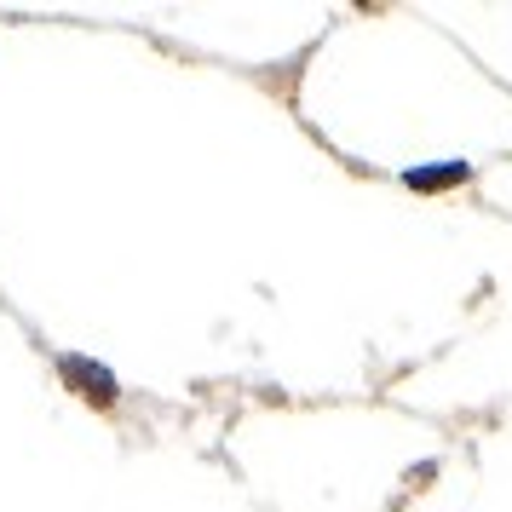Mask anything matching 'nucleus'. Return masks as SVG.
Instances as JSON below:
<instances>
[{"instance_id": "obj_1", "label": "nucleus", "mask_w": 512, "mask_h": 512, "mask_svg": "<svg viewBox=\"0 0 512 512\" xmlns=\"http://www.w3.org/2000/svg\"><path fill=\"white\" fill-rule=\"evenodd\" d=\"M58 369H64V380H75V386H81V397H93V403H116V380L98 369V363H87V357H75V351H70Z\"/></svg>"}]
</instances>
